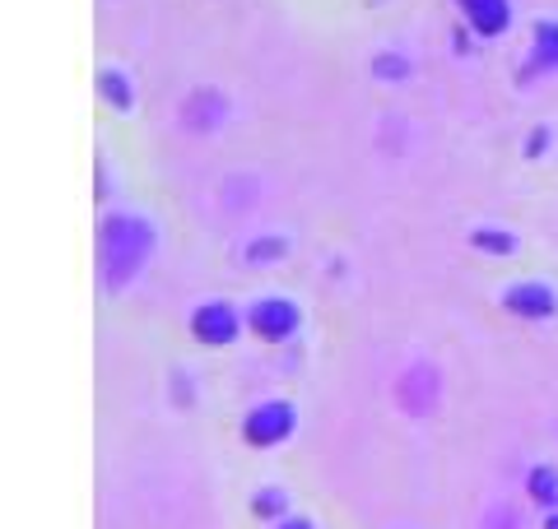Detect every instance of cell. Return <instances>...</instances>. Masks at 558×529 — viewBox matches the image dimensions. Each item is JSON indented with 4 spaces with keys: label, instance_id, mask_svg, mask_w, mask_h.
I'll return each mask as SVG.
<instances>
[{
    "label": "cell",
    "instance_id": "cell-6",
    "mask_svg": "<svg viewBox=\"0 0 558 529\" xmlns=\"http://www.w3.org/2000/svg\"><path fill=\"white\" fill-rule=\"evenodd\" d=\"M242 321H247V311H238L233 303H223V297H205V303L191 311L186 330H191V340L205 348H229V344H238Z\"/></svg>",
    "mask_w": 558,
    "mask_h": 529
},
{
    "label": "cell",
    "instance_id": "cell-2",
    "mask_svg": "<svg viewBox=\"0 0 558 529\" xmlns=\"http://www.w3.org/2000/svg\"><path fill=\"white\" fill-rule=\"evenodd\" d=\"M391 399L396 409L424 422V418H438L442 414V399H447V385H442V367L433 358H410L405 367L396 372L391 381Z\"/></svg>",
    "mask_w": 558,
    "mask_h": 529
},
{
    "label": "cell",
    "instance_id": "cell-20",
    "mask_svg": "<svg viewBox=\"0 0 558 529\" xmlns=\"http://www.w3.org/2000/svg\"><path fill=\"white\" fill-rule=\"evenodd\" d=\"M539 529H558V510H545V520H539Z\"/></svg>",
    "mask_w": 558,
    "mask_h": 529
},
{
    "label": "cell",
    "instance_id": "cell-17",
    "mask_svg": "<svg viewBox=\"0 0 558 529\" xmlns=\"http://www.w3.org/2000/svg\"><path fill=\"white\" fill-rule=\"evenodd\" d=\"M480 529H526V520H521V506L512 497H494L484 506Z\"/></svg>",
    "mask_w": 558,
    "mask_h": 529
},
{
    "label": "cell",
    "instance_id": "cell-14",
    "mask_svg": "<svg viewBox=\"0 0 558 529\" xmlns=\"http://www.w3.org/2000/svg\"><path fill=\"white\" fill-rule=\"evenodd\" d=\"M252 516L260 525H279V520H289L293 516V497H289V488H279V483H266L252 497Z\"/></svg>",
    "mask_w": 558,
    "mask_h": 529
},
{
    "label": "cell",
    "instance_id": "cell-7",
    "mask_svg": "<svg viewBox=\"0 0 558 529\" xmlns=\"http://www.w3.org/2000/svg\"><path fill=\"white\" fill-rule=\"evenodd\" d=\"M215 200H219V214L229 219V223L252 219L256 209H260V200H266V176L252 172V168L223 172V176H219V186H215Z\"/></svg>",
    "mask_w": 558,
    "mask_h": 529
},
{
    "label": "cell",
    "instance_id": "cell-16",
    "mask_svg": "<svg viewBox=\"0 0 558 529\" xmlns=\"http://www.w3.org/2000/svg\"><path fill=\"white\" fill-rule=\"evenodd\" d=\"M526 497L539 510H558V469L554 465H531L526 469Z\"/></svg>",
    "mask_w": 558,
    "mask_h": 529
},
{
    "label": "cell",
    "instance_id": "cell-13",
    "mask_svg": "<svg viewBox=\"0 0 558 529\" xmlns=\"http://www.w3.org/2000/svg\"><path fill=\"white\" fill-rule=\"evenodd\" d=\"M368 75L381 88H405L414 79V57H410L405 47H377L373 61H368Z\"/></svg>",
    "mask_w": 558,
    "mask_h": 529
},
{
    "label": "cell",
    "instance_id": "cell-12",
    "mask_svg": "<svg viewBox=\"0 0 558 529\" xmlns=\"http://www.w3.org/2000/svg\"><path fill=\"white\" fill-rule=\"evenodd\" d=\"M475 38H502L512 28V0H457Z\"/></svg>",
    "mask_w": 558,
    "mask_h": 529
},
{
    "label": "cell",
    "instance_id": "cell-8",
    "mask_svg": "<svg viewBox=\"0 0 558 529\" xmlns=\"http://www.w3.org/2000/svg\"><path fill=\"white\" fill-rule=\"evenodd\" d=\"M498 307L512 311L517 321H554L558 316V288L549 279H517V284L498 288Z\"/></svg>",
    "mask_w": 558,
    "mask_h": 529
},
{
    "label": "cell",
    "instance_id": "cell-4",
    "mask_svg": "<svg viewBox=\"0 0 558 529\" xmlns=\"http://www.w3.org/2000/svg\"><path fill=\"white\" fill-rule=\"evenodd\" d=\"M293 432H299V409H293V399H260L242 414V441H247L252 451L284 446Z\"/></svg>",
    "mask_w": 558,
    "mask_h": 529
},
{
    "label": "cell",
    "instance_id": "cell-9",
    "mask_svg": "<svg viewBox=\"0 0 558 529\" xmlns=\"http://www.w3.org/2000/svg\"><path fill=\"white\" fill-rule=\"evenodd\" d=\"M558 70V20H535L531 28V51L517 65V88H531L535 79H545Z\"/></svg>",
    "mask_w": 558,
    "mask_h": 529
},
{
    "label": "cell",
    "instance_id": "cell-3",
    "mask_svg": "<svg viewBox=\"0 0 558 529\" xmlns=\"http://www.w3.org/2000/svg\"><path fill=\"white\" fill-rule=\"evenodd\" d=\"M238 112H233V98L223 84H191L182 102H178V126L191 135V139H215L223 126H229Z\"/></svg>",
    "mask_w": 558,
    "mask_h": 529
},
{
    "label": "cell",
    "instance_id": "cell-5",
    "mask_svg": "<svg viewBox=\"0 0 558 529\" xmlns=\"http://www.w3.org/2000/svg\"><path fill=\"white\" fill-rule=\"evenodd\" d=\"M247 330L260 344H289L303 330V307L289 293H260L247 307Z\"/></svg>",
    "mask_w": 558,
    "mask_h": 529
},
{
    "label": "cell",
    "instance_id": "cell-10",
    "mask_svg": "<svg viewBox=\"0 0 558 529\" xmlns=\"http://www.w3.org/2000/svg\"><path fill=\"white\" fill-rule=\"evenodd\" d=\"M94 94H98L102 108L117 112V116H135L140 112V84H135V75L126 65H98Z\"/></svg>",
    "mask_w": 558,
    "mask_h": 529
},
{
    "label": "cell",
    "instance_id": "cell-11",
    "mask_svg": "<svg viewBox=\"0 0 558 529\" xmlns=\"http://www.w3.org/2000/svg\"><path fill=\"white\" fill-rule=\"evenodd\" d=\"M293 256V237L279 233V227H256V233L242 242V264L247 270H279Z\"/></svg>",
    "mask_w": 558,
    "mask_h": 529
},
{
    "label": "cell",
    "instance_id": "cell-18",
    "mask_svg": "<svg viewBox=\"0 0 558 529\" xmlns=\"http://www.w3.org/2000/svg\"><path fill=\"white\" fill-rule=\"evenodd\" d=\"M549 145H554V126H549V121H539V126L526 135V145H521V153H526L531 163H535V158H549Z\"/></svg>",
    "mask_w": 558,
    "mask_h": 529
},
{
    "label": "cell",
    "instance_id": "cell-15",
    "mask_svg": "<svg viewBox=\"0 0 558 529\" xmlns=\"http://www.w3.org/2000/svg\"><path fill=\"white\" fill-rule=\"evenodd\" d=\"M470 246L484 256H494V260H512L517 256V233H508V227H494V223H480L475 233H470Z\"/></svg>",
    "mask_w": 558,
    "mask_h": 529
},
{
    "label": "cell",
    "instance_id": "cell-1",
    "mask_svg": "<svg viewBox=\"0 0 558 529\" xmlns=\"http://www.w3.org/2000/svg\"><path fill=\"white\" fill-rule=\"evenodd\" d=\"M159 256V223L145 209H108L98 219V279L102 293L121 297L149 274Z\"/></svg>",
    "mask_w": 558,
    "mask_h": 529
},
{
    "label": "cell",
    "instance_id": "cell-19",
    "mask_svg": "<svg viewBox=\"0 0 558 529\" xmlns=\"http://www.w3.org/2000/svg\"><path fill=\"white\" fill-rule=\"evenodd\" d=\"M270 529H317L307 516H289V520H279V525H270Z\"/></svg>",
    "mask_w": 558,
    "mask_h": 529
}]
</instances>
